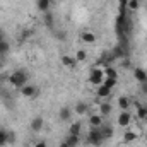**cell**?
Listing matches in <instances>:
<instances>
[{"instance_id": "obj_32", "label": "cell", "mask_w": 147, "mask_h": 147, "mask_svg": "<svg viewBox=\"0 0 147 147\" xmlns=\"http://www.w3.org/2000/svg\"><path fill=\"white\" fill-rule=\"evenodd\" d=\"M140 92H142V94H144V96L147 98V80L140 84Z\"/></svg>"}, {"instance_id": "obj_27", "label": "cell", "mask_w": 147, "mask_h": 147, "mask_svg": "<svg viewBox=\"0 0 147 147\" xmlns=\"http://www.w3.org/2000/svg\"><path fill=\"white\" fill-rule=\"evenodd\" d=\"M103 84H105L106 87H110V89H113V87H116V84H118V79H111V77H105Z\"/></svg>"}, {"instance_id": "obj_26", "label": "cell", "mask_w": 147, "mask_h": 147, "mask_svg": "<svg viewBox=\"0 0 147 147\" xmlns=\"http://www.w3.org/2000/svg\"><path fill=\"white\" fill-rule=\"evenodd\" d=\"M127 7H128V10H139V7H140V0H127Z\"/></svg>"}, {"instance_id": "obj_3", "label": "cell", "mask_w": 147, "mask_h": 147, "mask_svg": "<svg viewBox=\"0 0 147 147\" xmlns=\"http://www.w3.org/2000/svg\"><path fill=\"white\" fill-rule=\"evenodd\" d=\"M105 80V69L103 67H92L89 70V75H87V82L92 84V86H101Z\"/></svg>"}, {"instance_id": "obj_14", "label": "cell", "mask_w": 147, "mask_h": 147, "mask_svg": "<svg viewBox=\"0 0 147 147\" xmlns=\"http://www.w3.org/2000/svg\"><path fill=\"white\" fill-rule=\"evenodd\" d=\"M98 113H99L101 116L106 118V116H110L111 113H113V106H111L108 101H101V103H99V111H98Z\"/></svg>"}, {"instance_id": "obj_30", "label": "cell", "mask_w": 147, "mask_h": 147, "mask_svg": "<svg viewBox=\"0 0 147 147\" xmlns=\"http://www.w3.org/2000/svg\"><path fill=\"white\" fill-rule=\"evenodd\" d=\"M33 147H48V142L41 139V140H36V142L33 144Z\"/></svg>"}, {"instance_id": "obj_29", "label": "cell", "mask_w": 147, "mask_h": 147, "mask_svg": "<svg viewBox=\"0 0 147 147\" xmlns=\"http://www.w3.org/2000/svg\"><path fill=\"white\" fill-rule=\"evenodd\" d=\"M75 60H77V62H86V60H87V53H86L84 50H79V51L75 53Z\"/></svg>"}, {"instance_id": "obj_13", "label": "cell", "mask_w": 147, "mask_h": 147, "mask_svg": "<svg viewBox=\"0 0 147 147\" xmlns=\"http://www.w3.org/2000/svg\"><path fill=\"white\" fill-rule=\"evenodd\" d=\"M134 77H135V80H137L139 84H142V82L147 80V70L142 69V67H135V69H134Z\"/></svg>"}, {"instance_id": "obj_5", "label": "cell", "mask_w": 147, "mask_h": 147, "mask_svg": "<svg viewBox=\"0 0 147 147\" xmlns=\"http://www.w3.org/2000/svg\"><path fill=\"white\" fill-rule=\"evenodd\" d=\"M19 91H21V94H22L24 98H28V99H34L38 94H39V87L34 86V84H29V82H28L24 87H21Z\"/></svg>"}, {"instance_id": "obj_25", "label": "cell", "mask_w": 147, "mask_h": 147, "mask_svg": "<svg viewBox=\"0 0 147 147\" xmlns=\"http://www.w3.org/2000/svg\"><path fill=\"white\" fill-rule=\"evenodd\" d=\"M7 137H9V130L7 128H0V147L7 146Z\"/></svg>"}, {"instance_id": "obj_22", "label": "cell", "mask_w": 147, "mask_h": 147, "mask_svg": "<svg viewBox=\"0 0 147 147\" xmlns=\"http://www.w3.org/2000/svg\"><path fill=\"white\" fill-rule=\"evenodd\" d=\"M80 130H82V123H80V121H74L72 125H70V128H69V134H72V135H80Z\"/></svg>"}, {"instance_id": "obj_17", "label": "cell", "mask_w": 147, "mask_h": 147, "mask_svg": "<svg viewBox=\"0 0 147 147\" xmlns=\"http://www.w3.org/2000/svg\"><path fill=\"white\" fill-rule=\"evenodd\" d=\"M80 39H82L84 43H87V45H92V43H96V34H94L92 31H84V33L80 34Z\"/></svg>"}, {"instance_id": "obj_34", "label": "cell", "mask_w": 147, "mask_h": 147, "mask_svg": "<svg viewBox=\"0 0 147 147\" xmlns=\"http://www.w3.org/2000/svg\"><path fill=\"white\" fill-rule=\"evenodd\" d=\"M140 2H146V0H140Z\"/></svg>"}, {"instance_id": "obj_4", "label": "cell", "mask_w": 147, "mask_h": 147, "mask_svg": "<svg viewBox=\"0 0 147 147\" xmlns=\"http://www.w3.org/2000/svg\"><path fill=\"white\" fill-rule=\"evenodd\" d=\"M132 120H134V116H132L130 110H121L118 113V116H116V125L123 127V128H128L130 123H132Z\"/></svg>"}, {"instance_id": "obj_7", "label": "cell", "mask_w": 147, "mask_h": 147, "mask_svg": "<svg viewBox=\"0 0 147 147\" xmlns=\"http://www.w3.org/2000/svg\"><path fill=\"white\" fill-rule=\"evenodd\" d=\"M29 128L33 130V132H41L43 128H45V118L43 116H34V118H31V121H29Z\"/></svg>"}, {"instance_id": "obj_15", "label": "cell", "mask_w": 147, "mask_h": 147, "mask_svg": "<svg viewBox=\"0 0 147 147\" xmlns=\"http://www.w3.org/2000/svg\"><path fill=\"white\" fill-rule=\"evenodd\" d=\"M9 50H10V45L7 43V39H5V36H3V33L0 31V58L5 57V55L9 53Z\"/></svg>"}, {"instance_id": "obj_23", "label": "cell", "mask_w": 147, "mask_h": 147, "mask_svg": "<svg viewBox=\"0 0 147 147\" xmlns=\"http://www.w3.org/2000/svg\"><path fill=\"white\" fill-rule=\"evenodd\" d=\"M137 118L147 120V106L146 105H137Z\"/></svg>"}, {"instance_id": "obj_33", "label": "cell", "mask_w": 147, "mask_h": 147, "mask_svg": "<svg viewBox=\"0 0 147 147\" xmlns=\"http://www.w3.org/2000/svg\"><path fill=\"white\" fill-rule=\"evenodd\" d=\"M58 147H69V144H67V142L63 140V142H60V146H58Z\"/></svg>"}, {"instance_id": "obj_9", "label": "cell", "mask_w": 147, "mask_h": 147, "mask_svg": "<svg viewBox=\"0 0 147 147\" xmlns=\"http://www.w3.org/2000/svg\"><path fill=\"white\" fill-rule=\"evenodd\" d=\"M34 5H36V9L41 12V14H46V12H50V10H51L53 0H36V2H34Z\"/></svg>"}, {"instance_id": "obj_28", "label": "cell", "mask_w": 147, "mask_h": 147, "mask_svg": "<svg viewBox=\"0 0 147 147\" xmlns=\"http://www.w3.org/2000/svg\"><path fill=\"white\" fill-rule=\"evenodd\" d=\"M16 142H17L16 132H14V130H9V137H7V146H14Z\"/></svg>"}, {"instance_id": "obj_16", "label": "cell", "mask_w": 147, "mask_h": 147, "mask_svg": "<svg viewBox=\"0 0 147 147\" xmlns=\"http://www.w3.org/2000/svg\"><path fill=\"white\" fill-rule=\"evenodd\" d=\"M118 106H120V110H130L132 99H130L128 96H120V98H118Z\"/></svg>"}, {"instance_id": "obj_1", "label": "cell", "mask_w": 147, "mask_h": 147, "mask_svg": "<svg viewBox=\"0 0 147 147\" xmlns=\"http://www.w3.org/2000/svg\"><path fill=\"white\" fill-rule=\"evenodd\" d=\"M28 82H29V74H28V70H24V69H17V70L9 74V84L12 87H16L17 91L21 87H24Z\"/></svg>"}, {"instance_id": "obj_6", "label": "cell", "mask_w": 147, "mask_h": 147, "mask_svg": "<svg viewBox=\"0 0 147 147\" xmlns=\"http://www.w3.org/2000/svg\"><path fill=\"white\" fill-rule=\"evenodd\" d=\"M87 123H89L91 128H98V127H101V125L105 123V116H101L99 113H89Z\"/></svg>"}, {"instance_id": "obj_2", "label": "cell", "mask_w": 147, "mask_h": 147, "mask_svg": "<svg viewBox=\"0 0 147 147\" xmlns=\"http://www.w3.org/2000/svg\"><path fill=\"white\" fill-rule=\"evenodd\" d=\"M86 142H87L89 146H92V147H101L105 142H106V139H105L101 128L98 127V128H91V130L87 132V135H86Z\"/></svg>"}, {"instance_id": "obj_11", "label": "cell", "mask_w": 147, "mask_h": 147, "mask_svg": "<svg viewBox=\"0 0 147 147\" xmlns=\"http://www.w3.org/2000/svg\"><path fill=\"white\" fill-rule=\"evenodd\" d=\"M111 91H113V89L106 87L105 84H101V86L96 87V96H98L99 99H106V98H110L111 96Z\"/></svg>"}, {"instance_id": "obj_20", "label": "cell", "mask_w": 147, "mask_h": 147, "mask_svg": "<svg viewBox=\"0 0 147 147\" xmlns=\"http://www.w3.org/2000/svg\"><path fill=\"white\" fill-rule=\"evenodd\" d=\"M43 22H45V26L46 28H53V24H55V19H53V14H51V10L50 12H46V14H43Z\"/></svg>"}, {"instance_id": "obj_19", "label": "cell", "mask_w": 147, "mask_h": 147, "mask_svg": "<svg viewBox=\"0 0 147 147\" xmlns=\"http://www.w3.org/2000/svg\"><path fill=\"white\" fill-rule=\"evenodd\" d=\"M137 137H139V135H137L135 132L127 130V132L123 134V142H125V144H132V142H135V140H137Z\"/></svg>"}, {"instance_id": "obj_10", "label": "cell", "mask_w": 147, "mask_h": 147, "mask_svg": "<svg viewBox=\"0 0 147 147\" xmlns=\"http://www.w3.org/2000/svg\"><path fill=\"white\" fill-rule=\"evenodd\" d=\"M72 115H74V110L70 106H63V108L58 110V120L60 121H70Z\"/></svg>"}, {"instance_id": "obj_21", "label": "cell", "mask_w": 147, "mask_h": 147, "mask_svg": "<svg viewBox=\"0 0 147 147\" xmlns=\"http://www.w3.org/2000/svg\"><path fill=\"white\" fill-rule=\"evenodd\" d=\"M99 128H101V132H103V135H105V139H106V140H110L111 137H113V127H111V125L103 123Z\"/></svg>"}, {"instance_id": "obj_12", "label": "cell", "mask_w": 147, "mask_h": 147, "mask_svg": "<svg viewBox=\"0 0 147 147\" xmlns=\"http://www.w3.org/2000/svg\"><path fill=\"white\" fill-rule=\"evenodd\" d=\"M60 63L63 67H67V69H74L77 65V60H75V57H70V55H62L60 57Z\"/></svg>"}, {"instance_id": "obj_18", "label": "cell", "mask_w": 147, "mask_h": 147, "mask_svg": "<svg viewBox=\"0 0 147 147\" xmlns=\"http://www.w3.org/2000/svg\"><path fill=\"white\" fill-rule=\"evenodd\" d=\"M65 142L69 144V147H77L80 144V135H72V134H69L67 139H65Z\"/></svg>"}, {"instance_id": "obj_31", "label": "cell", "mask_w": 147, "mask_h": 147, "mask_svg": "<svg viewBox=\"0 0 147 147\" xmlns=\"http://www.w3.org/2000/svg\"><path fill=\"white\" fill-rule=\"evenodd\" d=\"M55 38L60 39V41H65V39H67V34H65V31H58V33L55 34Z\"/></svg>"}, {"instance_id": "obj_24", "label": "cell", "mask_w": 147, "mask_h": 147, "mask_svg": "<svg viewBox=\"0 0 147 147\" xmlns=\"http://www.w3.org/2000/svg\"><path fill=\"white\" fill-rule=\"evenodd\" d=\"M105 77H111V79H118V72H116V69H113L111 65H108V67H105Z\"/></svg>"}, {"instance_id": "obj_8", "label": "cell", "mask_w": 147, "mask_h": 147, "mask_svg": "<svg viewBox=\"0 0 147 147\" xmlns=\"http://www.w3.org/2000/svg\"><path fill=\"white\" fill-rule=\"evenodd\" d=\"M72 110H74L75 115H80V116H82V115H87V113H89V103H87V101H77V103L74 105Z\"/></svg>"}]
</instances>
